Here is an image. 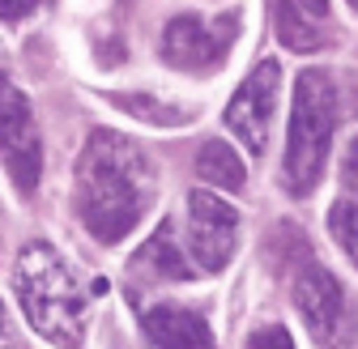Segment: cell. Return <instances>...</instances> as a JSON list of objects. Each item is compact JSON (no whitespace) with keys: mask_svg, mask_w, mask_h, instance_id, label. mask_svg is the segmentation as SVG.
I'll return each instance as SVG.
<instances>
[{"mask_svg":"<svg viewBox=\"0 0 358 349\" xmlns=\"http://www.w3.org/2000/svg\"><path fill=\"white\" fill-rule=\"evenodd\" d=\"M154 205V170L124 133L94 128L77 158V213L99 243H120Z\"/></svg>","mask_w":358,"mask_h":349,"instance_id":"obj_1","label":"cell"},{"mask_svg":"<svg viewBox=\"0 0 358 349\" xmlns=\"http://www.w3.org/2000/svg\"><path fill=\"white\" fill-rule=\"evenodd\" d=\"M13 285L30 328L56 349H81L85 324H90V298L107 290V281L85 285L69 260L48 243L22 247L13 265Z\"/></svg>","mask_w":358,"mask_h":349,"instance_id":"obj_2","label":"cell"},{"mask_svg":"<svg viewBox=\"0 0 358 349\" xmlns=\"http://www.w3.org/2000/svg\"><path fill=\"white\" fill-rule=\"evenodd\" d=\"M333 128H337V90L329 73L307 68L294 85V107L286 128V166H282V179L294 196H307L320 184L329 149H333Z\"/></svg>","mask_w":358,"mask_h":349,"instance_id":"obj_3","label":"cell"},{"mask_svg":"<svg viewBox=\"0 0 358 349\" xmlns=\"http://www.w3.org/2000/svg\"><path fill=\"white\" fill-rule=\"evenodd\" d=\"M294 307L307 324V332L316 336L324 349H345L354 341V311L345 302V290L337 277L320 265H303L294 277Z\"/></svg>","mask_w":358,"mask_h":349,"instance_id":"obj_4","label":"cell"},{"mask_svg":"<svg viewBox=\"0 0 358 349\" xmlns=\"http://www.w3.org/2000/svg\"><path fill=\"white\" fill-rule=\"evenodd\" d=\"M0 162H5L9 179L17 192H34L38 174H43V145H38V128L30 115V103L17 85L0 73Z\"/></svg>","mask_w":358,"mask_h":349,"instance_id":"obj_5","label":"cell"},{"mask_svg":"<svg viewBox=\"0 0 358 349\" xmlns=\"http://www.w3.org/2000/svg\"><path fill=\"white\" fill-rule=\"evenodd\" d=\"M239 34V17L227 13L217 22H201L192 13L184 17H171L162 30V60L179 73H209L227 60L231 43Z\"/></svg>","mask_w":358,"mask_h":349,"instance_id":"obj_6","label":"cell"},{"mask_svg":"<svg viewBox=\"0 0 358 349\" xmlns=\"http://www.w3.org/2000/svg\"><path fill=\"white\" fill-rule=\"evenodd\" d=\"M188 247H192L196 269L222 273L239 247V213L222 196L196 188L188 196Z\"/></svg>","mask_w":358,"mask_h":349,"instance_id":"obj_7","label":"cell"},{"mask_svg":"<svg viewBox=\"0 0 358 349\" xmlns=\"http://www.w3.org/2000/svg\"><path fill=\"white\" fill-rule=\"evenodd\" d=\"M278 85H282V64L260 60L243 77V85L235 90V98L227 107V128L248 145V154L268 149V124H273V111H278Z\"/></svg>","mask_w":358,"mask_h":349,"instance_id":"obj_8","label":"cell"},{"mask_svg":"<svg viewBox=\"0 0 358 349\" xmlns=\"http://www.w3.org/2000/svg\"><path fill=\"white\" fill-rule=\"evenodd\" d=\"M145 349H213V332L201 311L175 307V302H158L141 315Z\"/></svg>","mask_w":358,"mask_h":349,"instance_id":"obj_9","label":"cell"},{"mask_svg":"<svg viewBox=\"0 0 358 349\" xmlns=\"http://www.w3.org/2000/svg\"><path fill=\"white\" fill-rule=\"evenodd\" d=\"M128 273L137 277V281H192L201 269L188 265V255H184V247H179L171 222H162V226L137 247V255L128 260Z\"/></svg>","mask_w":358,"mask_h":349,"instance_id":"obj_10","label":"cell"},{"mask_svg":"<svg viewBox=\"0 0 358 349\" xmlns=\"http://www.w3.org/2000/svg\"><path fill=\"white\" fill-rule=\"evenodd\" d=\"M268 17H273V30L290 52H316L324 43L320 26H311V13L299 9L294 0H268Z\"/></svg>","mask_w":358,"mask_h":349,"instance_id":"obj_11","label":"cell"},{"mask_svg":"<svg viewBox=\"0 0 358 349\" xmlns=\"http://www.w3.org/2000/svg\"><path fill=\"white\" fill-rule=\"evenodd\" d=\"M196 174L205 184H217V188H231L239 192L248 184V170L239 162V154L227 145V141H205L201 154H196Z\"/></svg>","mask_w":358,"mask_h":349,"instance_id":"obj_12","label":"cell"},{"mask_svg":"<svg viewBox=\"0 0 358 349\" xmlns=\"http://www.w3.org/2000/svg\"><path fill=\"white\" fill-rule=\"evenodd\" d=\"M111 103L120 107V111H128L132 119H145V124H158V128H179V124H188L192 119V111L188 107H162V103H154L150 94H111Z\"/></svg>","mask_w":358,"mask_h":349,"instance_id":"obj_13","label":"cell"},{"mask_svg":"<svg viewBox=\"0 0 358 349\" xmlns=\"http://www.w3.org/2000/svg\"><path fill=\"white\" fill-rule=\"evenodd\" d=\"M329 230H333L337 247L350 255V265L358 269V200L354 196H345L329 209Z\"/></svg>","mask_w":358,"mask_h":349,"instance_id":"obj_14","label":"cell"},{"mask_svg":"<svg viewBox=\"0 0 358 349\" xmlns=\"http://www.w3.org/2000/svg\"><path fill=\"white\" fill-rule=\"evenodd\" d=\"M248 349H294V341L282 324H268V328H256L248 336Z\"/></svg>","mask_w":358,"mask_h":349,"instance_id":"obj_15","label":"cell"},{"mask_svg":"<svg viewBox=\"0 0 358 349\" xmlns=\"http://www.w3.org/2000/svg\"><path fill=\"white\" fill-rule=\"evenodd\" d=\"M38 5H43V0H0V17H5V22H22V17H30Z\"/></svg>","mask_w":358,"mask_h":349,"instance_id":"obj_16","label":"cell"},{"mask_svg":"<svg viewBox=\"0 0 358 349\" xmlns=\"http://www.w3.org/2000/svg\"><path fill=\"white\" fill-rule=\"evenodd\" d=\"M341 174H345V184H354L358 188V141L345 149V162H341Z\"/></svg>","mask_w":358,"mask_h":349,"instance_id":"obj_17","label":"cell"},{"mask_svg":"<svg viewBox=\"0 0 358 349\" xmlns=\"http://www.w3.org/2000/svg\"><path fill=\"white\" fill-rule=\"evenodd\" d=\"M294 5H299V9H307L311 17H324V13H329V0H294Z\"/></svg>","mask_w":358,"mask_h":349,"instance_id":"obj_18","label":"cell"},{"mask_svg":"<svg viewBox=\"0 0 358 349\" xmlns=\"http://www.w3.org/2000/svg\"><path fill=\"white\" fill-rule=\"evenodd\" d=\"M0 349H9V324H5V307H0Z\"/></svg>","mask_w":358,"mask_h":349,"instance_id":"obj_19","label":"cell"},{"mask_svg":"<svg viewBox=\"0 0 358 349\" xmlns=\"http://www.w3.org/2000/svg\"><path fill=\"white\" fill-rule=\"evenodd\" d=\"M350 5H354V13H358V0H350Z\"/></svg>","mask_w":358,"mask_h":349,"instance_id":"obj_20","label":"cell"}]
</instances>
